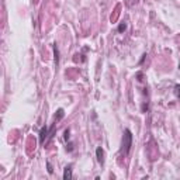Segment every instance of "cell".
<instances>
[{"label":"cell","instance_id":"obj_2","mask_svg":"<svg viewBox=\"0 0 180 180\" xmlns=\"http://www.w3.org/2000/svg\"><path fill=\"white\" fill-rule=\"evenodd\" d=\"M96 155H97V160L100 165H104V151L101 149V146H99L96 149Z\"/></svg>","mask_w":180,"mask_h":180},{"label":"cell","instance_id":"obj_8","mask_svg":"<svg viewBox=\"0 0 180 180\" xmlns=\"http://www.w3.org/2000/svg\"><path fill=\"white\" fill-rule=\"evenodd\" d=\"M47 165H48V173H52V172H53V169H52V166H51V162H49V160H48Z\"/></svg>","mask_w":180,"mask_h":180},{"label":"cell","instance_id":"obj_6","mask_svg":"<svg viewBox=\"0 0 180 180\" xmlns=\"http://www.w3.org/2000/svg\"><path fill=\"white\" fill-rule=\"evenodd\" d=\"M174 94H176V97L180 99V85H176V86H174Z\"/></svg>","mask_w":180,"mask_h":180},{"label":"cell","instance_id":"obj_9","mask_svg":"<svg viewBox=\"0 0 180 180\" xmlns=\"http://www.w3.org/2000/svg\"><path fill=\"white\" fill-rule=\"evenodd\" d=\"M68 140H69V129L65 131V141H68Z\"/></svg>","mask_w":180,"mask_h":180},{"label":"cell","instance_id":"obj_5","mask_svg":"<svg viewBox=\"0 0 180 180\" xmlns=\"http://www.w3.org/2000/svg\"><path fill=\"white\" fill-rule=\"evenodd\" d=\"M64 116H65L64 110H62V108H59V110H58V114H55V121H59L61 118H64Z\"/></svg>","mask_w":180,"mask_h":180},{"label":"cell","instance_id":"obj_4","mask_svg":"<svg viewBox=\"0 0 180 180\" xmlns=\"http://www.w3.org/2000/svg\"><path fill=\"white\" fill-rule=\"evenodd\" d=\"M64 179L65 180H70V179H72V165H69V166H66V168H65Z\"/></svg>","mask_w":180,"mask_h":180},{"label":"cell","instance_id":"obj_7","mask_svg":"<svg viewBox=\"0 0 180 180\" xmlns=\"http://www.w3.org/2000/svg\"><path fill=\"white\" fill-rule=\"evenodd\" d=\"M125 28H127V25L125 24H120V27H118V31L121 33V31H125Z\"/></svg>","mask_w":180,"mask_h":180},{"label":"cell","instance_id":"obj_3","mask_svg":"<svg viewBox=\"0 0 180 180\" xmlns=\"http://www.w3.org/2000/svg\"><path fill=\"white\" fill-rule=\"evenodd\" d=\"M47 137H48V128L44 127L42 129H41V132H40V142H41V144H44V142H45Z\"/></svg>","mask_w":180,"mask_h":180},{"label":"cell","instance_id":"obj_1","mask_svg":"<svg viewBox=\"0 0 180 180\" xmlns=\"http://www.w3.org/2000/svg\"><path fill=\"white\" fill-rule=\"evenodd\" d=\"M131 145H132V134H131L129 129H125L124 131V138H122V151H124L125 155H128Z\"/></svg>","mask_w":180,"mask_h":180}]
</instances>
